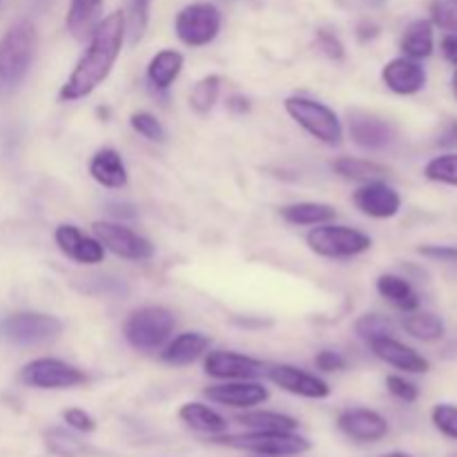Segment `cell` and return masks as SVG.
<instances>
[{
  "label": "cell",
  "mask_w": 457,
  "mask_h": 457,
  "mask_svg": "<svg viewBox=\"0 0 457 457\" xmlns=\"http://www.w3.org/2000/svg\"><path fill=\"white\" fill-rule=\"evenodd\" d=\"M125 34H128V21H125L123 12H112L103 21H98V25L89 34L87 49L79 58L65 83L61 85L58 98L65 103H74L96 92L119 61Z\"/></svg>",
  "instance_id": "6da1fadb"
},
{
  "label": "cell",
  "mask_w": 457,
  "mask_h": 457,
  "mask_svg": "<svg viewBox=\"0 0 457 457\" xmlns=\"http://www.w3.org/2000/svg\"><path fill=\"white\" fill-rule=\"evenodd\" d=\"M36 27L29 21H16L0 38V87L13 89L29 71L34 61Z\"/></svg>",
  "instance_id": "7a4b0ae2"
},
{
  "label": "cell",
  "mask_w": 457,
  "mask_h": 457,
  "mask_svg": "<svg viewBox=\"0 0 457 457\" xmlns=\"http://www.w3.org/2000/svg\"><path fill=\"white\" fill-rule=\"evenodd\" d=\"M177 328V317L163 306H145L125 320L123 335L134 351L154 353L163 348Z\"/></svg>",
  "instance_id": "3957f363"
},
{
  "label": "cell",
  "mask_w": 457,
  "mask_h": 457,
  "mask_svg": "<svg viewBox=\"0 0 457 457\" xmlns=\"http://www.w3.org/2000/svg\"><path fill=\"white\" fill-rule=\"evenodd\" d=\"M214 445L230 446L237 451H248L253 455H281L297 457L312 449L311 440L297 431H248L237 436H214Z\"/></svg>",
  "instance_id": "277c9868"
},
{
  "label": "cell",
  "mask_w": 457,
  "mask_h": 457,
  "mask_svg": "<svg viewBox=\"0 0 457 457\" xmlns=\"http://www.w3.org/2000/svg\"><path fill=\"white\" fill-rule=\"evenodd\" d=\"M284 110L299 128L306 129L312 138H317L324 145H339L342 143V120H339L337 112L326 103L308 96H288L284 101Z\"/></svg>",
  "instance_id": "5b68a950"
},
{
  "label": "cell",
  "mask_w": 457,
  "mask_h": 457,
  "mask_svg": "<svg viewBox=\"0 0 457 457\" xmlns=\"http://www.w3.org/2000/svg\"><path fill=\"white\" fill-rule=\"evenodd\" d=\"M306 244L312 253L326 259H353L373 248V239L366 232L335 223L312 226L306 235Z\"/></svg>",
  "instance_id": "8992f818"
},
{
  "label": "cell",
  "mask_w": 457,
  "mask_h": 457,
  "mask_svg": "<svg viewBox=\"0 0 457 457\" xmlns=\"http://www.w3.org/2000/svg\"><path fill=\"white\" fill-rule=\"evenodd\" d=\"M62 320L45 312L22 311L0 321V335L16 346H38L56 339L62 333Z\"/></svg>",
  "instance_id": "52a82bcc"
},
{
  "label": "cell",
  "mask_w": 457,
  "mask_h": 457,
  "mask_svg": "<svg viewBox=\"0 0 457 457\" xmlns=\"http://www.w3.org/2000/svg\"><path fill=\"white\" fill-rule=\"evenodd\" d=\"M87 379L85 370L56 357H38L21 369V382L38 391H67V388L83 386Z\"/></svg>",
  "instance_id": "ba28073f"
},
{
  "label": "cell",
  "mask_w": 457,
  "mask_h": 457,
  "mask_svg": "<svg viewBox=\"0 0 457 457\" xmlns=\"http://www.w3.org/2000/svg\"><path fill=\"white\" fill-rule=\"evenodd\" d=\"M221 12L212 3H192L174 18L177 38L187 47H205L221 31Z\"/></svg>",
  "instance_id": "9c48e42d"
},
{
  "label": "cell",
  "mask_w": 457,
  "mask_h": 457,
  "mask_svg": "<svg viewBox=\"0 0 457 457\" xmlns=\"http://www.w3.org/2000/svg\"><path fill=\"white\" fill-rule=\"evenodd\" d=\"M92 232L103 248L128 262H150L156 254V245L147 237L138 235L123 223L94 221Z\"/></svg>",
  "instance_id": "30bf717a"
},
{
  "label": "cell",
  "mask_w": 457,
  "mask_h": 457,
  "mask_svg": "<svg viewBox=\"0 0 457 457\" xmlns=\"http://www.w3.org/2000/svg\"><path fill=\"white\" fill-rule=\"evenodd\" d=\"M348 132H351L353 143L366 152L386 150L397 137L395 128L386 119L361 110L348 112Z\"/></svg>",
  "instance_id": "8fae6325"
},
{
  "label": "cell",
  "mask_w": 457,
  "mask_h": 457,
  "mask_svg": "<svg viewBox=\"0 0 457 457\" xmlns=\"http://www.w3.org/2000/svg\"><path fill=\"white\" fill-rule=\"evenodd\" d=\"M266 375L272 384L284 388L286 393L297 397H306V400H326V397H330V393H333L328 382H324V379L317 378V375L308 373V370L297 369V366L272 364L268 366Z\"/></svg>",
  "instance_id": "7c38bea8"
},
{
  "label": "cell",
  "mask_w": 457,
  "mask_h": 457,
  "mask_svg": "<svg viewBox=\"0 0 457 457\" xmlns=\"http://www.w3.org/2000/svg\"><path fill=\"white\" fill-rule=\"evenodd\" d=\"M204 370L210 378L232 382V379L259 378V375L266 373V364L257 357L241 355V353L235 351H212L205 353Z\"/></svg>",
  "instance_id": "4fadbf2b"
},
{
  "label": "cell",
  "mask_w": 457,
  "mask_h": 457,
  "mask_svg": "<svg viewBox=\"0 0 457 457\" xmlns=\"http://www.w3.org/2000/svg\"><path fill=\"white\" fill-rule=\"evenodd\" d=\"M337 428L360 445H373L388 436V420L373 409H346L337 415Z\"/></svg>",
  "instance_id": "5bb4252c"
},
{
  "label": "cell",
  "mask_w": 457,
  "mask_h": 457,
  "mask_svg": "<svg viewBox=\"0 0 457 457\" xmlns=\"http://www.w3.org/2000/svg\"><path fill=\"white\" fill-rule=\"evenodd\" d=\"M353 204L370 219H393L402 210V196L388 183L369 181L353 192Z\"/></svg>",
  "instance_id": "9a60e30c"
},
{
  "label": "cell",
  "mask_w": 457,
  "mask_h": 457,
  "mask_svg": "<svg viewBox=\"0 0 457 457\" xmlns=\"http://www.w3.org/2000/svg\"><path fill=\"white\" fill-rule=\"evenodd\" d=\"M210 402L221 406H232V409H254L268 400V388L263 384L253 382V379H232V382L214 384L204 391Z\"/></svg>",
  "instance_id": "2e32d148"
},
{
  "label": "cell",
  "mask_w": 457,
  "mask_h": 457,
  "mask_svg": "<svg viewBox=\"0 0 457 457\" xmlns=\"http://www.w3.org/2000/svg\"><path fill=\"white\" fill-rule=\"evenodd\" d=\"M54 241H56L58 250H61L65 257H70L71 262L80 263V266H96L103 263L105 259V248L101 245V241L96 237L83 235L76 226L71 223H62L54 230Z\"/></svg>",
  "instance_id": "e0dca14e"
},
{
  "label": "cell",
  "mask_w": 457,
  "mask_h": 457,
  "mask_svg": "<svg viewBox=\"0 0 457 457\" xmlns=\"http://www.w3.org/2000/svg\"><path fill=\"white\" fill-rule=\"evenodd\" d=\"M369 346L378 360L386 361L388 366H393L397 370H404V373L424 375L431 369L427 357H422L415 348L406 346L404 342L395 339L393 335H382V337L370 339Z\"/></svg>",
  "instance_id": "ac0fdd59"
},
{
  "label": "cell",
  "mask_w": 457,
  "mask_h": 457,
  "mask_svg": "<svg viewBox=\"0 0 457 457\" xmlns=\"http://www.w3.org/2000/svg\"><path fill=\"white\" fill-rule=\"evenodd\" d=\"M382 80L397 96H413V94L422 92L427 85V70L420 65V61L400 56L382 67Z\"/></svg>",
  "instance_id": "d6986e66"
},
{
  "label": "cell",
  "mask_w": 457,
  "mask_h": 457,
  "mask_svg": "<svg viewBox=\"0 0 457 457\" xmlns=\"http://www.w3.org/2000/svg\"><path fill=\"white\" fill-rule=\"evenodd\" d=\"M89 174L98 186L107 187V190H120L128 186L129 179L123 156L114 147H101L94 152L92 161H89Z\"/></svg>",
  "instance_id": "ffe728a7"
},
{
  "label": "cell",
  "mask_w": 457,
  "mask_h": 457,
  "mask_svg": "<svg viewBox=\"0 0 457 457\" xmlns=\"http://www.w3.org/2000/svg\"><path fill=\"white\" fill-rule=\"evenodd\" d=\"M212 346V339L205 333H181L170 337L161 351V360L170 366H187L204 357Z\"/></svg>",
  "instance_id": "44dd1931"
},
{
  "label": "cell",
  "mask_w": 457,
  "mask_h": 457,
  "mask_svg": "<svg viewBox=\"0 0 457 457\" xmlns=\"http://www.w3.org/2000/svg\"><path fill=\"white\" fill-rule=\"evenodd\" d=\"M179 420L186 427H190L192 431L208 433L212 437L223 436L228 431V420L214 409H210L208 404H201V402H187V404H183L179 409Z\"/></svg>",
  "instance_id": "7402d4cb"
},
{
  "label": "cell",
  "mask_w": 457,
  "mask_h": 457,
  "mask_svg": "<svg viewBox=\"0 0 457 457\" xmlns=\"http://www.w3.org/2000/svg\"><path fill=\"white\" fill-rule=\"evenodd\" d=\"M103 0H70L65 25L74 38L85 40L94 31V27L101 21Z\"/></svg>",
  "instance_id": "603a6c76"
},
{
  "label": "cell",
  "mask_w": 457,
  "mask_h": 457,
  "mask_svg": "<svg viewBox=\"0 0 457 457\" xmlns=\"http://www.w3.org/2000/svg\"><path fill=\"white\" fill-rule=\"evenodd\" d=\"M436 47V38H433V22L427 18H420L406 25L404 34L400 38V49L404 56L413 58V61H424L433 54Z\"/></svg>",
  "instance_id": "cb8c5ba5"
},
{
  "label": "cell",
  "mask_w": 457,
  "mask_h": 457,
  "mask_svg": "<svg viewBox=\"0 0 457 457\" xmlns=\"http://www.w3.org/2000/svg\"><path fill=\"white\" fill-rule=\"evenodd\" d=\"M375 286H378V293L382 295L388 303L400 308V311L413 312L420 308V295L415 293L411 281L404 279V277L384 272V275L378 277V284Z\"/></svg>",
  "instance_id": "d4e9b609"
},
{
  "label": "cell",
  "mask_w": 457,
  "mask_h": 457,
  "mask_svg": "<svg viewBox=\"0 0 457 457\" xmlns=\"http://www.w3.org/2000/svg\"><path fill=\"white\" fill-rule=\"evenodd\" d=\"M183 62H186V58H183L181 52H177V49H161L147 62V80L156 89H170L174 80L181 76Z\"/></svg>",
  "instance_id": "484cf974"
},
{
  "label": "cell",
  "mask_w": 457,
  "mask_h": 457,
  "mask_svg": "<svg viewBox=\"0 0 457 457\" xmlns=\"http://www.w3.org/2000/svg\"><path fill=\"white\" fill-rule=\"evenodd\" d=\"M281 219L293 226H321L333 223L337 219V210L330 204L320 201H302V204H288L279 210Z\"/></svg>",
  "instance_id": "4316f807"
},
{
  "label": "cell",
  "mask_w": 457,
  "mask_h": 457,
  "mask_svg": "<svg viewBox=\"0 0 457 457\" xmlns=\"http://www.w3.org/2000/svg\"><path fill=\"white\" fill-rule=\"evenodd\" d=\"M333 170L342 179L357 183L382 181V179L388 177L386 165L370 159H357V156H339V159L333 161Z\"/></svg>",
  "instance_id": "83f0119b"
},
{
  "label": "cell",
  "mask_w": 457,
  "mask_h": 457,
  "mask_svg": "<svg viewBox=\"0 0 457 457\" xmlns=\"http://www.w3.org/2000/svg\"><path fill=\"white\" fill-rule=\"evenodd\" d=\"M402 326H404V330L411 335V337H415L418 342H424V344L440 342L446 333L445 320H442L440 315H436V312L413 311L409 312V317H404Z\"/></svg>",
  "instance_id": "f1b7e54d"
},
{
  "label": "cell",
  "mask_w": 457,
  "mask_h": 457,
  "mask_svg": "<svg viewBox=\"0 0 457 457\" xmlns=\"http://www.w3.org/2000/svg\"><path fill=\"white\" fill-rule=\"evenodd\" d=\"M237 422L248 431H297L299 428V420L275 411H245L244 415H237Z\"/></svg>",
  "instance_id": "f546056e"
},
{
  "label": "cell",
  "mask_w": 457,
  "mask_h": 457,
  "mask_svg": "<svg viewBox=\"0 0 457 457\" xmlns=\"http://www.w3.org/2000/svg\"><path fill=\"white\" fill-rule=\"evenodd\" d=\"M45 446L52 455L56 457H89L92 455V449H89L85 442H80L74 433L65 431V428H49L43 436Z\"/></svg>",
  "instance_id": "4dcf8cb0"
},
{
  "label": "cell",
  "mask_w": 457,
  "mask_h": 457,
  "mask_svg": "<svg viewBox=\"0 0 457 457\" xmlns=\"http://www.w3.org/2000/svg\"><path fill=\"white\" fill-rule=\"evenodd\" d=\"M219 92H221V76L208 74L201 80H196L190 92V107L196 114H208L217 103Z\"/></svg>",
  "instance_id": "1f68e13d"
},
{
  "label": "cell",
  "mask_w": 457,
  "mask_h": 457,
  "mask_svg": "<svg viewBox=\"0 0 457 457\" xmlns=\"http://www.w3.org/2000/svg\"><path fill=\"white\" fill-rule=\"evenodd\" d=\"M424 177L433 183L457 187V154L449 152V154L436 156V159L428 161L427 168H424Z\"/></svg>",
  "instance_id": "d6a6232c"
},
{
  "label": "cell",
  "mask_w": 457,
  "mask_h": 457,
  "mask_svg": "<svg viewBox=\"0 0 457 457\" xmlns=\"http://www.w3.org/2000/svg\"><path fill=\"white\" fill-rule=\"evenodd\" d=\"M129 125H132L134 132L141 134L143 138L152 143H165V138H168L163 123L154 114H150V112H134L129 116Z\"/></svg>",
  "instance_id": "836d02e7"
},
{
  "label": "cell",
  "mask_w": 457,
  "mask_h": 457,
  "mask_svg": "<svg viewBox=\"0 0 457 457\" xmlns=\"http://www.w3.org/2000/svg\"><path fill=\"white\" fill-rule=\"evenodd\" d=\"M355 333L369 344L382 335H393V321L384 315H361L355 324Z\"/></svg>",
  "instance_id": "e575fe53"
},
{
  "label": "cell",
  "mask_w": 457,
  "mask_h": 457,
  "mask_svg": "<svg viewBox=\"0 0 457 457\" xmlns=\"http://www.w3.org/2000/svg\"><path fill=\"white\" fill-rule=\"evenodd\" d=\"M431 422L437 431L449 440L457 442V406L455 404H436L431 411Z\"/></svg>",
  "instance_id": "d590c367"
},
{
  "label": "cell",
  "mask_w": 457,
  "mask_h": 457,
  "mask_svg": "<svg viewBox=\"0 0 457 457\" xmlns=\"http://www.w3.org/2000/svg\"><path fill=\"white\" fill-rule=\"evenodd\" d=\"M150 4L152 0H129V22L128 29L132 36V43L143 38L147 29V21H150Z\"/></svg>",
  "instance_id": "8d00e7d4"
},
{
  "label": "cell",
  "mask_w": 457,
  "mask_h": 457,
  "mask_svg": "<svg viewBox=\"0 0 457 457\" xmlns=\"http://www.w3.org/2000/svg\"><path fill=\"white\" fill-rule=\"evenodd\" d=\"M431 22L445 31H457V0H433Z\"/></svg>",
  "instance_id": "74e56055"
},
{
  "label": "cell",
  "mask_w": 457,
  "mask_h": 457,
  "mask_svg": "<svg viewBox=\"0 0 457 457\" xmlns=\"http://www.w3.org/2000/svg\"><path fill=\"white\" fill-rule=\"evenodd\" d=\"M315 45L326 58H330V61H344V56H346V47H344V43L328 29L317 31Z\"/></svg>",
  "instance_id": "f35d334b"
},
{
  "label": "cell",
  "mask_w": 457,
  "mask_h": 457,
  "mask_svg": "<svg viewBox=\"0 0 457 457\" xmlns=\"http://www.w3.org/2000/svg\"><path fill=\"white\" fill-rule=\"evenodd\" d=\"M386 388L393 397L406 402V404H413V402H418L420 397V388L415 386L413 382H409L406 378H402V375H388Z\"/></svg>",
  "instance_id": "ab89813d"
},
{
  "label": "cell",
  "mask_w": 457,
  "mask_h": 457,
  "mask_svg": "<svg viewBox=\"0 0 457 457\" xmlns=\"http://www.w3.org/2000/svg\"><path fill=\"white\" fill-rule=\"evenodd\" d=\"M62 422L76 433H94L96 431V420L83 409H65L62 411Z\"/></svg>",
  "instance_id": "60d3db41"
},
{
  "label": "cell",
  "mask_w": 457,
  "mask_h": 457,
  "mask_svg": "<svg viewBox=\"0 0 457 457\" xmlns=\"http://www.w3.org/2000/svg\"><path fill=\"white\" fill-rule=\"evenodd\" d=\"M315 366L321 373H342V370L348 369V361L342 353L324 348V351H320L315 355Z\"/></svg>",
  "instance_id": "b9f144b4"
},
{
  "label": "cell",
  "mask_w": 457,
  "mask_h": 457,
  "mask_svg": "<svg viewBox=\"0 0 457 457\" xmlns=\"http://www.w3.org/2000/svg\"><path fill=\"white\" fill-rule=\"evenodd\" d=\"M420 254L428 259H440V262H457V245H422Z\"/></svg>",
  "instance_id": "7bdbcfd3"
},
{
  "label": "cell",
  "mask_w": 457,
  "mask_h": 457,
  "mask_svg": "<svg viewBox=\"0 0 457 457\" xmlns=\"http://www.w3.org/2000/svg\"><path fill=\"white\" fill-rule=\"evenodd\" d=\"M442 54H445V58L451 65L457 67V31H449L442 38Z\"/></svg>",
  "instance_id": "ee69618b"
},
{
  "label": "cell",
  "mask_w": 457,
  "mask_h": 457,
  "mask_svg": "<svg viewBox=\"0 0 457 457\" xmlns=\"http://www.w3.org/2000/svg\"><path fill=\"white\" fill-rule=\"evenodd\" d=\"M437 145L442 147H457V120H451L445 128V132L440 134V141Z\"/></svg>",
  "instance_id": "f6af8a7d"
},
{
  "label": "cell",
  "mask_w": 457,
  "mask_h": 457,
  "mask_svg": "<svg viewBox=\"0 0 457 457\" xmlns=\"http://www.w3.org/2000/svg\"><path fill=\"white\" fill-rule=\"evenodd\" d=\"M228 107H230L232 112H237V114H245V112H250V103L245 96H230L228 98Z\"/></svg>",
  "instance_id": "bcb514c9"
},
{
  "label": "cell",
  "mask_w": 457,
  "mask_h": 457,
  "mask_svg": "<svg viewBox=\"0 0 457 457\" xmlns=\"http://www.w3.org/2000/svg\"><path fill=\"white\" fill-rule=\"evenodd\" d=\"M379 457H413V455H411V453H402V451H393V453L379 455Z\"/></svg>",
  "instance_id": "7dc6e473"
},
{
  "label": "cell",
  "mask_w": 457,
  "mask_h": 457,
  "mask_svg": "<svg viewBox=\"0 0 457 457\" xmlns=\"http://www.w3.org/2000/svg\"><path fill=\"white\" fill-rule=\"evenodd\" d=\"M451 89H453V96H455V101H457V71L453 74V80H451Z\"/></svg>",
  "instance_id": "c3c4849f"
},
{
  "label": "cell",
  "mask_w": 457,
  "mask_h": 457,
  "mask_svg": "<svg viewBox=\"0 0 457 457\" xmlns=\"http://www.w3.org/2000/svg\"><path fill=\"white\" fill-rule=\"evenodd\" d=\"M254 457H281V455H254Z\"/></svg>",
  "instance_id": "681fc988"
},
{
  "label": "cell",
  "mask_w": 457,
  "mask_h": 457,
  "mask_svg": "<svg viewBox=\"0 0 457 457\" xmlns=\"http://www.w3.org/2000/svg\"><path fill=\"white\" fill-rule=\"evenodd\" d=\"M449 457H457V453H453V455H449Z\"/></svg>",
  "instance_id": "f907efd6"
}]
</instances>
